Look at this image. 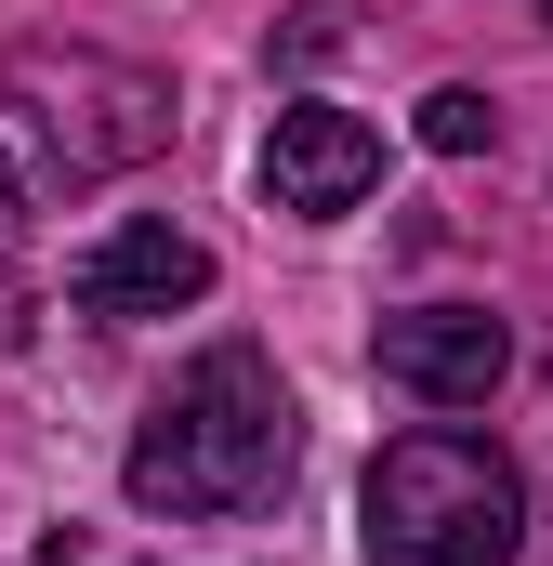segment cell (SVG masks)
<instances>
[{
    "label": "cell",
    "instance_id": "cell-1",
    "mask_svg": "<svg viewBox=\"0 0 553 566\" xmlns=\"http://www.w3.org/2000/svg\"><path fill=\"white\" fill-rule=\"evenodd\" d=\"M290 461H303V409H290L276 356L264 343H211V356H185V382L133 422L119 488L158 527H211V514H264L276 488H290Z\"/></svg>",
    "mask_w": 553,
    "mask_h": 566
},
{
    "label": "cell",
    "instance_id": "cell-2",
    "mask_svg": "<svg viewBox=\"0 0 553 566\" xmlns=\"http://www.w3.org/2000/svg\"><path fill=\"white\" fill-rule=\"evenodd\" d=\"M356 541H369V566H514L528 554V474L488 434L421 422L369 461Z\"/></svg>",
    "mask_w": 553,
    "mask_h": 566
},
{
    "label": "cell",
    "instance_id": "cell-3",
    "mask_svg": "<svg viewBox=\"0 0 553 566\" xmlns=\"http://www.w3.org/2000/svg\"><path fill=\"white\" fill-rule=\"evenodd\" d=\"M0 93L27 106L53 185H106V171H145V158L171 145V80L93 53V40H27V53L0 66Z\"/></svg>",
    "mask_w": 553,
    "mask_h": 566
},
{
    "label": "cell",
    "instance_id": "cell-4",
    "mask_svg": "<svg viewBox=\"0 0 553 566\" xmlns=\"http://www.w3.org/2000/svg\"><path fill=\"white\" fill-rule=\"evenodd\" d=\"M369 369L396 396H421V409H488V382L514 369V329L488 303H409V316L369 329Z\"/></svg>",
    "mask_w": 553,
    "mask_h": 566
},
{
    "label": "cell",
    "instance_id": "cell-5",
    "mask_svg": "<svg viewBox=\"0 0 553 566\" xmlns=\"http://www.w3.org/2000/svg\"><path fill=\"white\" fill-rule=\"evenodd\" d=\"M383 185V133L356 119V106H276V133H264V198L276 211H303V224H330V211H356Z\"/></svg>",
    "mask_w": 553,
    "mask_h": 566
},
{
    "label": "cell",
    "instance_id": "cell-6",
    "mask_svg": "<svg viewBox=\"0 0 553 566\" xmlns=\"http://www.w3.org/2000/svg\"><path fill=\"white\" fill-rule=\"evenodd\" d=\"M66 303L80 316H185V303H211V251L185 224H106L66 264Z\"/></svg>",
    "mask_w": 553,
    "mask_h": 566
},
{
    "label": "cell",
    "instance_id": "cell-7",
    "mask_svg": "<svg viewBox=\"0 0 553 566\" xmlns=\"http://www.w3.org/2000/svg\"><path fill=\"white\" fill-rule=\"evenodd\" d=\"M488 133H501V106H488L474 80H435V93H421V145H435V158H488Z\"/></svg>",
    "mask_w": 553,
    "mask_h": 566
},
{
    "label": "cell",
    "instance_id": "cell-8",
    "mask_svg": "<svg viewBox=\"0 0 553 566\" xmlns=\"http://www.w3.org/2000/svg\"><path fill=\"white\" fill-rule=\"evenodd\" d=\"M27 238V185H13V158H0V251Z\"/></svg>",
    "mask_w": 553,
    "mask_h": 566
},
{
    "label": "cell",
    "instance_id": "cell-9",
    "mask_svg": "<svg viewBox=\"0 0 553 566\" xmlns=\"http://www.w3.org/2000/svg\"><path fill=\"white\" fill-rule=\"evenodd\" d=\"M0 343H27V290L13 277H0Z\"/></svg>",
    "mask_w": 553,
    "mask_h": 566
},
{
    "label": "cell",
    "instance_id": "cell-10",
    "mask_svg": "<svg viewBox=\"0 0 553 566\" xmlns=\"http://www.w3.org/2000/svg\"><path fill=\"white\" fill-rule=\"evenodd\" d=\"M541 13H553V0H541Z\"/></svg>",
    "mask_w": 553,
    "mask_h": 566
}]
</instances>
